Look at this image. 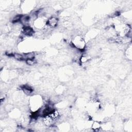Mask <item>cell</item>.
<instances>
[{"label": "cell", "instance_id": "1", "mask_svg": "<svg viewBox=\"0 0 132 132\" xmlns=\"http://www.w3.org/2000/svg\"><path fill=\"white\" fill-rule=\"evenodd\" d=\"M58 20L55 17H50L47 22V24L50 28H55L58 24Z\"/></svg>", "mask_w": 132, "mask_h": 132}, {"label": "cell", "instance_id": "2", "mask_svg": "<svg viewBox=\"0 0 132 132\" xmlns=\"http://www.w3.org/2000/svg\"><path fill=\"white\" fill-rule=\"evenodd\" d=\"M22 30H23V34L25 36H31L33 35L34 33V30L30 26H24Z\"/></svg>", "mask_w": 132, "mask_h": 132}, {"label": "cell", "instance_id": "3", "mask_svg": "<svg viewBox=\"0 0 132 132\" xmlns=\"http://www.w3.org/2000/svg\"><path fill=\"white\" fill-rule=\"evenodd\" d=\"M22 90L24 92V94L26 95H31L33 91V89L31 87L28 86V85H24L21 87Z\"/></svg>", "mask_w": 132, "mask_h": 132}, {"label": "cell", "instance_id": "4", "mask_svg": "<svg viewBox=\"0 0 132 132\" xmlns=\"http://www.w3.org/2000/svg\"><path fill=\"white\" fill-rule=\"evenodd\" d=\"M13 57H14L16 59L19 61H22L25 59L24 55L20 53H14L13 54Z\"/></svg>", "mask_w": 132, "mask_h": 132}, {"label": "cell", "instance_id": "5", "mask_svg": "<svg viewBox=\"0 0 132 132\" xmlns=\"http://www.w3.org/2000/svg\"><path fill=\"white\" fill-rule=\"evenodd\" d=\"M26 63L29 65H33L36 63V61L34 59H26Z\"/></svg>", "mask_w": 132, "mask_h": 132}]
</instances>
